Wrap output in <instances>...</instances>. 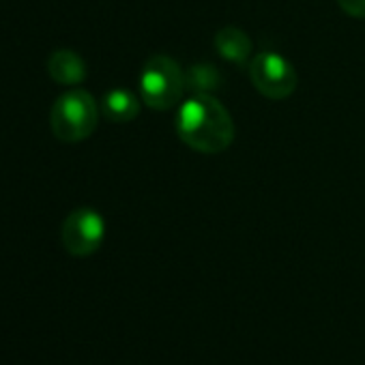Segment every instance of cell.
<instances>
[{
	"mask_svg": "<svg viewBox=\"0 0 365 365\" xmlns=\"http://www.w3.org/2000/svg\"><path fill=\"white\" fill-rule=\"evenodd\" d=\"M337 5H339L341 11L348 14L350 18L365 20V0H337Z\"/></svg>",
	"mask_w": 365,
	"mask_h": 365,
	"instance_id": "10",
	"label": "cell"
},
{
	"mask_svg": "<svg viewBox=\"0 0 365 365\" xmlns=\"http://www.w3.org/2000/svg\"><path fill=\"white\" fill-rule=\"evenodd\" d=\"M99 123V108L91 93L82 88H71L63 93L50 112V125L61 142H82L86 140Z\"/></svg>",
	"mask_w": 365,
	"mask_h": 365,
	"instance_id": "2",
	"label": "cell"
},
{
	"mask_svg": "<svg viewBox=\"0 0 365 365\" xmlns=\"http://www.w3.org/2000/svg\"><path fill=\"white\" fill-rule=\"evenodd\" d=\"M222 84V76L213 65H194L185 71V88L194 95H213Z\"/></svg>",
	"mask_w": 365,
	"mask_h": 365,
	"instance_id": "9",
	"label": "cell"
},
{
	"mask_svg": "<svg viewBox=\"0 0 365 365\" xmlns=\"http://www.w3.org/2000/svg\"><path fill=\"white\" fill-rule=\"evenodd\" d=\"M250 78L254 88L267 99H286L297 88V71L277 52H260L250 61Z\"/></svg>",
	"mask_w": 365,
	"mask_h": 365,
	"instance_id": "4",
	"label": "cell"
},
{
	"mask_svg": "<svg viewBox=\"0 0 365 365\" xmlns=\"http://www.w3.org/2000/svg\"><path fill=\"white\" fill-rule=\"evenodd\" d=\"M106 239V222L101 213L91 207H80L67 215L61 228V241L71 256L95 254Z\"/></svg>",
	"mask_w": 365,
	"mask_h": 365,
	"instance_id": "5",
	"label": "cell"
},
{
	"mask_svg": "<svg viewBox=\"0 0 365 365\" xmlns=\"http://www.w3.org/2000/svg\"><path fill=\"white\" fill-rule=\"evenodd\" d=\"M140 97L153 110H172L185 93V71L165 54L150 56L140 71Z\"/></svg>",
	"mask_w": 365,
	"mask_h": 365,
	"instance_id": "3",
	"label": "cell"
},
{
	"mask_svg": "<svg viewBox=\"0 0 365 365\" xmlns=\"http://www.w3.org/2000/svg\"><path fill=\"white\" fill-rule=\"evenodd\" d=\"M174 129L190 148L207 155L226 150L235 140L232 116L213 95H192L182 101Z\"/></svg>",
	"mask_w": 365,
	"mask_h": 365,
	"instance_id": "1",
	"label": "cell"
},
{
	"mask_svg": "<svg viewBox=\"0 0 365 365\" xmlns=\"http://www.w3.org/2000/svg\"><path fill=\"white\" fill-rule=\"evenodd\" d=\"M215 50L220 52L222 58H226L232 65H247L252 58V41L250 37L235 29V26H226L215 35Z\"/></svg>",
	"mask_w": 365,
	"mask_h": 365,
	"instance_id": "7",
	"label": "cell"
},
{
	"mask_svg": "<svg viewBox=\"0 0 365 365\" xmlns=\"http://www.w3.org/2000/svg\"><path fill=\"white\" fill-rule=\"evenodd\" d=\"M48 73L63 86H76L86 78V63L71 50H56L48 58Z\"/></svg>",
	"mask_w": 365,
	"mask_h": 365,
	"instance_id": "6",
	"label": "cell"
},
{
	"mask_svg": "<svg viewBox=\"0 0 365 365\" xmlns=\"http://www.w3.org/2000/svg\"><path fill=\"white\" fill-rule=\"evenodd\" d=\"M101 110H103L106 118L112 123H129L138 116L140 101L127 88H112L110 93H106V97L101 101Z\"/></svg>",
	"mask_w": 365,
	"mask_h": 365,
	"instance_id": "8",
	"label": "cell"
}]
</instances>
